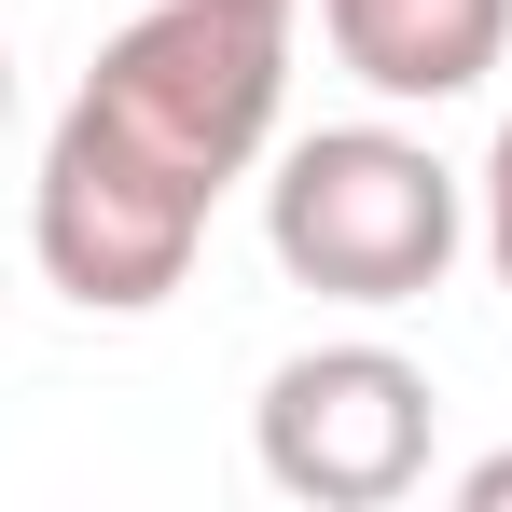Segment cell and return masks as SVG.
<instances>
[{"label": "cell", "instance_id": "6da1fadb", "mask_svg": "<svg viewBox=\"0 0 512 512\" xmlns=\"http://www.w3.org/2000/svg\"><path fill=\"white\" fill-rule=\"evenodd\" d=\"M291 97V14L277 0H153L139 28L97 42L84 97L56 111L42 180H28V250L97 319H153L208 208L263 167Z\"/></svg>", "mask_w": 512, "mask_h": 512}, {"label": "cell", "instance_id": "3957f363", "mask_svg": "<svg viewBox=\"0 0 512 512\" xmlns=\"http://www.w3.org/2000/svg\"><path fill=\"white\" fill-rule=\"evenodd\" d=\"M250 443H263V485L319 512H388L429 485V374L402 346H305L263 374Z\"/></svg>", "mask_w": 512, "mask_h": 512}, {"label": "cell", "instance_id": "7a4b0ae2", "mask_svg": "<svg viewBox=\"0 0 512 512\" xmlns=\"http://www.w3.org/2000/svg\"><path fill=\"white\" fill-rule=\"evenodd\" d=\"M457 236H471L457 167L429 139H402V125H319L263 180V250L305 291H333V305H416V291H443Z\"/></svg>", "mask_w": 512, "mask_h": 512}, {"label": "cell", "instance_id": "5b68a950", "mask_svg": "<svg viewBox=\"0 0 512 512\" xmlns=\"http://www.w3.org/2000/svg\"><path fill=\"white\" fill-rule=\"evenodd\" d=\"M485 263H499V291H512V125H499V153H485Z\"/></svg>", "mask_w": 512, "mask_h": 512}, {"label": "cell", "instance_id": "52a82bcc", "mask_svg": "<svg viewBox=\"0 0 512 512\" xmlns=\"http://www.w3.org/2000/svg\"><path fill=\"white\" fill-rule=\"evenodd\" d=\"M0 125H14V56H0Z\"/></svg>", "mask_w": 512, "mask_h": 512}, {"label": "cell", "instance_id": "277c9868", "mask_svg": "<svg viewBox=\"0 0 512 512\" xmlns=\"http://www.w3.org/2000/svg\"><path fill=\"white\" fill-rule=\"evenodd\" d=\"M319 42H333L346 84L443 111L512 56V0H319Z\"/></svg>", "mask_w": 512, "mask_h": 512}, {"label": "cell", "instance_id": "ba28073f", "mask_svg": "<svg viewBox=\"0 0 512 512\" xmlns=\"http://www.w3.org/2000/svg\"><path fill=\"white\" fill-rule=\"evenodd\" d=\"M277 14H291V0H277Z\"/></svg>", "mask_w": 512, "mask_h": 512}, {"label": "cell", "instance_id": "8992f818", "mask_svg": "<svg viewBox=\"0 0 512 512\" xmlns=\"http://www.w3.org/2000/svg\"><path fill=\"white\" fill-rule=\"evenodd\" d=\"M457 499H471V512H512V443H499V457H471V471H457Z\"/></svg>", "mask_w": 512, "mask_h": 512}]
</instances>
